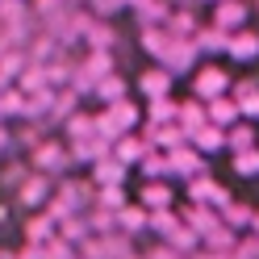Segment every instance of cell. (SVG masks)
Wrapping results in <instances>:
<instances>
[{
  "instance_id": "6da1fadb",
  "label": "cell",
  "mask_w": 259,
  "mask_h": 259,
  "mask_svg": "<svg viewBox=\"0 0 259 259\" xmlns=\"http://www.w3.org/2000/svg\"><path fill=\"white\" fill-rule=\"evenodd\" d=\"M242 17H247V13H242V5H238V0H226V5L213 13V21H218V29L222 25H238Z\"/></svg>"
},
{
  "instance_id": "7a4b0ae2",
  "label": "cell",
  "mask_w": 259,
  "mask_h": 259,
  "mask_svg": "<svg viewBox=\"0 0 259 259\" xmlns=\"http://www.w3.org/2000/svg\"><path fill=\"white\" fill-rule=\"evenodd\" d=\"M96 180H101V184H121V159H117V163H113V159L105 163V159H101V163H96Z\"/></svg>"
},
{
  "instance_id": "3957f363",
  "label": "cell",
  "mask_w": 259,
  "mask_h": 259,
  "mask_svg": "<svg viewBox=\"0 0 259 259\" xmlns=\"http://www.w3.org/2000/svg\"><path fill=\"white\" fill-rule=\"evenodd\" d=\"M21 88H25V92L46 88V67H25V75H21Z\"/></svg>"
},
{
  "instance_id": "277c9868",
  "label": "cell",
  "mask_w": 259,
  "mask_h": 259,
  "mask_svg": "<svg viewBox=\"0 0 259 259\" xmlns=\"http://www.w3.org/2000/svg\"><path fill=\"white\" fill-rule=\"evenodd\" d=\"M197 88L213 96V92H222V88H226V75H213V71H205V75H197Z\"/></svg>"
},
{
  "instance_id": "5b68a950",
  "label": "cell",
  "mask_w": 259,
  "mask_h": 259,
  "mask_svg": "<svg viewBox=\"0 0 259 259\" xmlns=\"http://www.w3.org/2000/svg\"><path fill=\"white\" fill-rule=\"evenodd\" d=\"M226 46H230L234 55H242V59H247V55H255V51H259V42H255L251 34H238V42H226Z\"/></svg>"
},
{
  "instance_id": "8992f818",
  "label": "cell",
  "mask_w": 259,
  "mask_h": 259,
  "mask_svg": "<svg viewBox=\"0 0 259 259\" xmlns=\"http://www.w3.org/2000/svg\"><path fill=\"white\" fill-rule=\"evenodd\" d=\"M34 159H38L42 167H59L63 163V151L59 147H42V151H34Z\"/></svg>"
},
{
  "instance_id": "52a82bcc",
  "label": "cell",
  "mask_w": 259,
  "mask_h": 259,
  "mask_svg": "<svg viewBox=\"0 0 259 259\" xmlns=\"http://www.w3.org/2000/svg\"><path fill=\"white\" fill-rule=\"evenodd\" d=\"M197 147H205V151L222 147V130H201V134H197Z\"/></svg>"
},
{
  "instance_id": "ba28073f",
  "label": "cell",
  "mask_w": 259,
  "mask_h": 259,
  "mask_svg": "<svg viewBox=\"0 0 259 259\" xmlns=\"http://www.w3.org/2000/svg\"><path fill=\"white\" fill-rule=\"evenodd\" d=\"M142 88H147L151 96H159V92L167 88V75H163V71H155V75H147V79H142Z\"/></svg>"
},
{
  "instance_id": "9c48e42d",
  "label": "cell",
  "mask_w": 259,
  "mask_h": 259,
  "mask_svg": "<svg viewBox=\"0 0 259 259\" xmlns=\"http://www.w3.org/2000/svg\"><path fill=\"white\" fill-rule=\"evenodd\" d=\"M101 96H109V101H121V79H101Z\"/></svg>"
},
{
  "instance_id": "30bf717a",
  "label": "cell",
  "mask_w": 259,
  "mask_h": 259,
  "mask_svg": "<svg viewBox=\"0 0 259 259\" xmlns=\"http://www.w3.org/2000/svg\"><path fill=\"white\" fill-rule=\"evenodd\" d=\"M21 197H25V201H42V197H46V180H29Z\"/></svg>"
},
{
  "instance_id": "8fae6325",
  "label": "cell",
  "mask_w": 259,
  "mask_h": 259,
  "mask_svg": "<svg viewBox=\"0 0 259 259\" xmlns=\"http://www.w3.org/2000/svg\"><path fill=\"white\" fill-rule=\"evenodd\" d=\"M138 155H142V147H138V142H130V138L117 147V159H121V163H130V159H138Z\"/></svg>"
},
{
  "instance_id": "7c38bea8",
  "label": "cell",
  "mask_w": 259,
  "mask_h": 259,
  "mask_svg": "<svg viewBox=\"0 0 259 259\" xmlns=\"http://www.w3.org/2000/svg\"><path fill=\"white\" fill-rule=\"evenodd\" d=\"M147 201H155V209H163V205L171 201V192H167V188H159V184H155V188H147Z\"/></svg>"
},
{
  "instance_id": "4fadbf2b",
  "label": "cell",
  "mask_w": 259,
  "mask_h": 259,
  "mask_svg": "<svg viewBox=\"0 0 259 259\" xmlns=\"http://www.w3.org/2000/svg\"><path fill=\"white\" fill-rule=\"evenodd\" d=\"M155 121H167V117H176V109H167V101H155Z\"/></svg>"
},
{
  "instance_id": "5bb4252c",
  "label": "cell",
  "mask_w": 259,
  "mask_h": 259,
  "mask_svg": "<svg viewBox=\"0 0 259 259\" xmlns=\"http://www.w3.org/2000/svg\"><path fill=\"white\" fill-rule=\"evenodd\" d=\"M213 117H222V121H230V117H234V109H230V101H213Z\"/></svg>"
},
{
  "instance_id": "9a60e30c",
  "label": "cell",
  "mask_w": 259,
  "mask_h": 259,
  "mask_svg": "<svg viewBox=\"0 0 259 259\" xmlns=\"http://www.w3.org/2000/svg\"><path fill=\"white\" fill-rule=\"evenodd\" d=\"M234 147H251V134H247V130H234Z\"/></svg>"
},
{
  "instance_id": "2e32d148",
  "label": "cell",
  "mask_w": 259,
  "mask_h": 259,
  "mask_svg": "<svg viewBox=\"0 0 259 259\" xmlns=\"http://www.w3.org/2000/svg\"><path fill=\"white\" fill-rule=\"evenodd\" d=\"M9 147V130H0V151H5Z\"/></svg>"
},
{
  "instance_id": "e0dca14e",
  "label": "cell",
  "mask_w": 259,
  "mask_h": 259,
  "mask_svg": "<svg viewBox=\"0 0 259 259\" xmlns=\"http://www.w3.org/2000/svg\"><path fill=\"white\" fill-rule=\"evenodd\" d=\"M0 92H5V75H0Z\"/></svg>"
}]
</instances>
